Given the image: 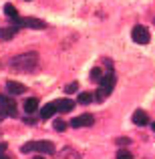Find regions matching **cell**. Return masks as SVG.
<instances>
[{
  "instance_id": "6da1fadb",
  "label": "cell",
  "mask_w": 155,
  "mask_h": 159,
  "mask_svg": "<svg viewBox=\"0 0 155 159\" xmlns=\"http://www.w3.org/2000/svg\"><path fill=\"white\" fill-rule=\"evenodd\" d=\"M10 66L12 70H16V73H34L36 66H39V54L36 52H22L18 54V57H14L10 61Z\"/></svg>"
},
{
  "instance_id": "7a4b0ae2",
  "label": "cell",
  "mask_w": 155,
  "mask_h": 159,
  "mask_svg": "<svg viewBox=\"0 0 155 159\" xmlns=\"http://www.w3.org/2000/svg\"><path fill=\"white\" fill-rule=\"evenodd\" d=\"M22 153H30V151H39V153H47V155H52L57 149H54L52 141H28L20 147Z\"/></svg>"
},
{
  "instance_id": "3957f363",
  "label": "cell",
  "mask_w": 155,
  "mask_h": 159,
  "mask_svg": "<svg viewBox=\"0 0 155 159\" xmlns=\"http://www.w3.org/2000/svg\"><path fill=\"white\" fill-rule=\"evenodd\" d=\"M115 81H117V79H115V75H113V73L105 75V77L101 79V81H99V83H101V87H99L97 95H95V99H97L99 103H103L105 99H107L109 95H111V91L115 89Z\"/></svg>"
},
{
  "instance_id": "277c9868",
  "label": "cell",
  "mask_w": 155,
  "mask_h": 159,
  "mask_svg": "<svg viewBox=\"0 0 155 159\" xmlns=\"http://www.w3.org/2000/svg\"><path fill=\"white\" fill-rule=\"evenodd\" d=\"M10 22H14L16 28L26 26V28H36V30L44 28V22H43V20H40V18H32V16H28V18H10Z\"/></svg>"
},
{
  "instance_id": "5b68a950",
  "label": "cell",
  "mask_w": 155,
  "mask_h": 159,
  "mask_svg": "<svg viewBox=\"0 0 155 159\" xmlns=\"http://www.w3.org/2000/svg\"><path fill=\"white\" fill-rule=\"evenodd\" d=\"M131 39H133V43H137V44H149L151 34H149V30H147L145 26L137 24V26L131 30Z\"/></svg>"
},
{
  "instance_id": "8992f818",
  "label": "cell",
  "mask_w": 155,
  "mask_h": 159,
  "mask_svg": "<svg viewBox=\"0 0 155 159\" xmlns=\"http://www.w3.org/2000/svg\"><path fill=\"white\" fill-rule=\"evenodd\" d=\"M0 107L6 111L8 117H14L16 115V103H14V99L6 97V95H0Z\"/></svg>"
},
{
  "instance_id": "52a82bcc",
  "label": "cell",
  "mask_w": 155,
  "mask_h": 159,
  "mask_svg": "<svg viewBox=\"0 0 155 159\" xmlns=\"http://www.w3.org/2000/svg\"><path fill=\"white\" fill-rule=\"evenodd\" d=\"M71 125H73L75 129H79V127H91V125H93V115H89V113L79 115V117H75V119L71 121Z\"/></svg>"
},
{
  "instance_id": "ba28073f",
  "label": "cell",
  "mask_w": 155,
  "mask_h": 159,
  "mask_svg": "<svg viewBox=\"0 0 155 159\" xmlns=\"http://www.w3.org/2000/svg\"><path fill=\"white\" fill-rule=\"evenodd\" d=\"M6 91L10 95H24L26 93V87L20 85V83H16V81H8L6 83Z\"/></svg>"
},
{
  "instance_id": "9c48e42d",
  "label": "cell",
  "mask_w": 155,
  "mask_h": 159,
  "mask_svg": "<svg viewBox=\"0 0 155 159\" xmlns=\"http://www.w3.org/2000/svg\"><path fill=\"white\" fill-rule=\"evenodd\" d=\"M57 159H81V155H79L77 149L65 147V149H61V153H57Z\"/></svg>"
},
{
  "instance_id": "30bf717a",
  "label": "cell",
  "mask_w": 155,
  "mask_h": 159,
  "mask_svg": "<svg viewBox=\"0 0 155 159\" xmlns=\"http://www.w3.org/2000/svg\"><path fill=\"white\" fill-rule=\"evenodd\" d=\"M131 121H133L135 125H141V127H143V125H147V123H149V117H147V113H145V111H141V109H137V111L133 113Z\"/></svg>"
},
{
  "instance_id": "8fae6325",
  "label": "cell",
  "mask_w": 155,
  "mask_h": 159,
  "mask_svg": "<svg viewBox=\"0 0 155 159\" xmlns=\"http://www.w3.org/2000/svg\"><path fill=\"white\" fill-rule=\"evenodd\" d=\"M57 111H58V109H57V103H47V105L40 109V117H43V119H51Z\"/></svg>"
},
{
  "instance_id": "7c38bea8",
  "label": "cell",
  "mask_w": 155,
  "mask_h": 159,
  "mask_svg": "<svg viewBox=\"0 0 155 159\" xmlns=\"http://www.w3.org/2000/svg\"><path fill=\"white\" fill-rule=\"evenodd\" d=\"M73 107H75V103L71 101V99H58V101H57V109H58L61 113L73 111Z\"/></svg>"
},
{
  "instance_id": "4fadbf2b",
  "label": "cell",
  "mask_w": 155,
  "mask_h": 159,
  "mask_svg": "<svg viewBox=\"0 0 155 159\" xmlns=\"http://www.w3.org/2000/svg\"><path fill=\"white\" fill-rule=\"evenodd\" d=\"M16 36V28H0V40H12Z\"/></svg>"
},
{
  "instance_id": "5bb4252c",
  "label": "cell",
  "mask_w": 155,
  "mask_h": 159,
  "mask_svg": "<svg viewBox=\"0 0 155 159\" xmlns=\"http://www.w3.org/2000/svg\"><path fill=\"white\" fill-rule=\"evenodd\" d=\"M36 109H39V99H26V101H24V111L26 113H34Z\"/></svg>"
},
{
  "instance_id": "9a60e30c",
  "label": "cell",
  "mask_w": 155,
  "mask_h": 159,
  "mask_svg": "<svg viewBox=\"0 0 155 159\" xmlns=\"http://www.w3.org/2000/svg\"><path fill=\"white\" fill-rule=\"evenodd\" d=\"M4 14H6L8 18H18V12H16V8L12 6V4H6V6H4Z\"/></svg>"
},
{
  "instance_id": "2e32d148",
  "label": "cell",
  "mask_w": 155,
  "mask_h": 159,
  "mask_svg": "<svg viewBox=\"0 0 155 159\" xmlns=\"http://www.w3.org/2000/svg\"><path fill=\"white\" fill-rule=\"evenodd\" d=\"M93 99H95V97H93L91 93H81V95H79V103H81V105H89Z\"/></svg>"
},
{
  "instance_id": "e0dca14e",
  "label": "cell",
  "mask_w": 155,
  "mask_h": 159,
  "mask_svg": "<svg viewBox=\"0 0 155 159\" xmlns=\"http://www.w3.org/2000/svg\"><path fill=\"white\" fill-rule=\"evenodd\" d=\"M65 129H66V123H65V121H61V119L54 121V131L61 133V131H65Z\"/></svg>"
},
{
  "instance_id": "ac0fdd59",
  "label": "cell",
  "mask_w": 155,
  "mask_h": 159,
  "mask_svg": "<svg viewBox=\"0 0 155 159\" xmlns=\"http://www.w3.org/2000/svg\"><path fill=\"white\" fill-rule=\"evenodd\" d=\"M117 159H133V155L127 149H121V151H117Z\"/></svg>"
},
{
  "instance_id": "d6986e66",
  "label": "cell",
  "mask_w": 155,
  "mask_h": 159,
  "mask_svg": "<svg viewBox=\"0 0 155 159\" xmlns=\"http://www.w3.org/2000/svg\"><path fill=\"white\" fill-rule=\"evenodd\" d=\"M91 79H93V81H101V79H103L101 69H93V70H91Z\"/></svg>"
},
{
  "instance_id": "ffe728a7",
  "label": "cell",
  "mask_w": 155,
  "mask_h": 159,
  "mask_svg": "<svg viewBox=\"0 0 155 159\" xmlns=\"http://www.w3.org/2000/svg\"><path fill=\"white\" fill-rule=\"evenodd\" d=\"M75 91H77V83H71V85H66V87H65V93H69V95H71V93H75Z\"/></svg>"
},
{
  "instance_id": "44dd1931",
  "label": "cell",
  "mask_w": 155,
  "mask_h": 159,
  "mask_svg": "<svg viewBox=\"0 0 155 159\" xmlns=\"http://www.w3.org/2000/svg\"><path fill=\"white\" fill-rule=\"evenodd\" d=\"M115 143H117V145H129V143H131V139H129V137H119Z\"/></svg>"
},
{
  "instance_id": "7402d4cb",
  "label": "cell",
  "mask_w": 155,
  "mask_h": 159,
  "mask_svg": "<svg viewBox=\"0 0 155 159\" xmlns=\"http://www.w3.org/2000/svg\"><path fill=\"white\" fill-rule=\"evenodd\" d=\"M6 117H8V115H6V111H4V109H0V123H2Z\"/></svg>"
},
{
  "instance_id": "603a6c76",
  "label": "cell",
  "mask_w": 155,
  "mask_h": 159,
  "mask_svg": "<svg viewBox=\"0 0 155 159\" xmlns=\"http://www.w3.org/2000/svg\"><path fill=\"white\" fill-rule=\"evenodd\" d=\"M4 149H6V143H0V155L4 153Z\"/></svg>"
},
{
  "instance_id": "cb8c5ba5",
  "label": "cell",
  "mask_w": 155,
  "mask_h": 159,
  "mask_svg": "<svg viewBox=\"0 0 155 159\" xmlns=\"http://www.w3.org/2000/svg\"><path fill=\"white\" fill-rule=\"evenodd\" d=\"M0 159H10V157H6V155H0Z\"/></svg>"
},
{
  "instance_id": "d4e9b609",
  "label": "cell",
  "mask_w": 155,
  "mask_h": 159,
  "mask_svg": "<svg viewBox=\"0 0 155 159\" xmlns=\"http://www.w3.org/2000/svg\"><path fill=\"white\" fill-rule=\"evenodd\" d=\"M153 133H155V123H153Z\"/></svg>"
},
{
  "instance_id": "484cf974",
  "label": "cell",
  "mask_w": 155,
  "mask_h": 159,
  "mask_svg": "<svg viewBox=\"0 0 155 159\" xmlns=\"http://www.w3.org/2000/svg\"><path fill=\"white\" fill-rule=\"evenodd\" d=\"M36 159H44V157H36Z\"/></svg>"
},
{
  "instance_id": "4316f807",
  "label": "cell",
  "mask_w": 155,
  "mask_h": 159,
  "mask_svg": "<svg viewBox=\"0 0 155 159\" xmlns=\"http://www.w3.org/2000/svg\"><path fill=\"white\" fill-rule=\"evenodd\" d=\"M153 24H155V18H153Z\"/></svg>"
}]
</instances>
